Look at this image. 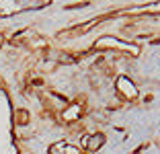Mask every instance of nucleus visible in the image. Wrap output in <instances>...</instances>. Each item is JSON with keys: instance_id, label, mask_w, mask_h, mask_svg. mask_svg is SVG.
Masks as SVG:
<instances>
[{"instance_id": "f257e3e1", "label": "nucleus", "mask_w": 160, "mask_h": 154, "mask_svg": "<svg viewBox=\"0 0 160 154\" xmlns=\"http://www.w3.org/2000/svg\"><path fill=\"white\" fill-rule=\"evenodd\" d=\"M103 144V136H97V140L94 138H90V144H88V150H97L99 146Z\"/></svg>"}]
</instances>
